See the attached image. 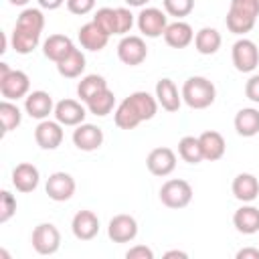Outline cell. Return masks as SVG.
<instances>
[{
  "mask_svg": "<svg viewBox=\"0 0 259 259\" xmlns=\"http://www.w3.org/2000/svg\"><path fill=\"white\" fill-rule=\"evenodd\" d=\"M158 111V99L156 95H150L148 91H134L125 99L119 101V105L113 111V121L119 130H136L142 121H148Z\"/></svg>",
  "mask_w": 259,
  "mask_h": 259,
  "instance_id": "1",
  "label": "cell"
},
{
  "mask_svg": "<svg viewBox=\"0 0 259 259\" xmlns=\"http://www.w3.org/2000/svg\"><path fill=\"white\" fill-rule=\"evenodd\" d=\"M182 101L190 107V109H206L214 103L217 99V87L210 79L194 75L188 77L182 85Z\"/></svg>",
  "mask_w": 259,
  "mask_h": 259,
  "instance_id": "2",
  "label": "cell"
},
{
  "mask_svg": "<svg viewBox=\"0 0 259 259\" xmlns=\"http://www.w3.org/2000/svg\"><path fill=\"white\" fill-rule=\"evenodd\" d=\"M259 16V0H231L227 12V28L233 34H247L253 30Z\"/></svg>",
  "mask_w": 259,
  "mask_h": 259,
  "instance_id": "3",
  "label": "cell"
},
{
  "mask_svg": "<svg viewBox=\"0 0 259 259\" xmlns=\"http://www.w3.org/2000/svg\"><path fill=\"white\" fill-rule=\"evenodd\" d=\"M0 93L4 99L16 101L30 93V79L20 69H10L8 63H0Z\"/></svg>",
  "mask_w": 259,
  "mask_h": 259,
  "instance_id": "4",
  "label": "cell"
},
{
  "mask_svg": "<svg viewBox=\"0 0 259 259\" xmlns=\"http://www.w3.org/2000/svg\"><path fill=\"white\" fill-rule=\"evenodd\" d=\"M192 200V186L182 178L166 180L160 188V202L168 208H184Z\"/></svg>",
  "mask_w": 259,
  "mask_h": 259,
  "instance_id": "5",
  "label": "cell"
},
{
  "mask_svg": "<svg viewBox=\"0 0 259 259\" xmlns=\"http://www.w3.org/2000/svg\"><path fill=\"white\" fill-rule=\"evenodd\" d=\"M30 243L38 255H53L61 247V233L53 223H40L34 227Z\"/></svg>",
  "mask_w": 259,
  "mask_h": 259,
  "instance_id": "6",
  "label": "cell"
},
{
  "mask_svg": "<svg viewBox=\"0 0 259 259\" xmlns=\"http://www.w3.org/2000/svg\"><path fill=\"white\" fill-rule=\"evenodd\" d=\"M233 65L239 73H253L259 65V49L251 38H239L233 45Z\"/></svg>",
  "mask_w": 259,
  "mask_h": 259,
  "instance_id": "7",
  "label": "cell"
},
{
  "mask_svg": "<svg viewBox=\"0 0 259 259\" xmlns=\"http://www.w3.org/2000/svg\"><path fill=\"white\" fill-rule=\"evenodd\" d=\"M138 28L144 36L148 38H158L164 34L166 26H168V18H166V12L160 10V8H154V6H148V8H142L140 14H138Z\"/></svg>",
  "mask_w": 259,
  "mask_h": 259,
  "instance_id": "8",
  "label": "cell"
},
{
  "mask_svg": "<svg viewBox=\"0 0 259 259\" xmlns=\"http://www.w3.org/2000/svg\"><path fill=\"white\" fill-rule=\"evenodd\" d=\"M117 57L123 65H130V67H136V65H142L148 57V47L144 42L142 36L138 34H125L119 45H117Z\"/></svg>",
  "mask_w": 259,
  "mask_h": 259,
  "instance_id": "9",
  "label": "cell"
},
{
  "mask_svg": "<svg viewBox=\"0 0 259 259\" xmlns=\"http://www.w3.org/2000/svg\"><path fill=\"white\" fill-rule=\"evenodd\" d=\"M75 188H77L75 178L69 172H53L47 178V184H45V190H47L49 198L55 200V202L69 200L75 194Z\"/></svg>",
  "mask_w": 259,
  "mask_h": 259,
  "instance_id": "10",
  "label": "cell"
},
{
  "mask_svg": "<svg viewBox=\"0 0 259 259\" xmlns=\"http://www.w3.org/2000/svg\"><path fill=\"white\" fill-rule=\"evenodd\" d=\"M73 144L81 152H95L103 144V130L93 123H79L73 130Z\"/></svg>",
  "mask_w": 259,
  "mask_h": 259,
  "instance_id": "11",
  "label": "cell"
},
{
  "mask_svg": "<svg viewBox=\"0 0 259 259\" xmlns=\"http://www.w3.org/2000/svg\"><path fill=\"white\" fill-rule=\"evenodd\" d=\"M138 235V221L132 214H115L107 225V237L113 243H130Z\"/></svg>",
  "mask_w": 259,
  "mask_h": 259,
  "instance_id": "12",
  "label": "cell"
},
{
  "mask_svg": "<svg viewBox=\"0 0 259 259\" xmlns=\"http://www.w3.org/2000/svg\"><path fill=\"white\" fill-rule=\"evenodd\" d=\"M146 166L154 176H168L176 168V154L172 148L166 146L154 148L146 158Z\"/></svg>",
  "mask_w": 259,
  "mask_h": 259,
  "instance_id": "13",
  "label": "cell"
},
{
  "mask_svg": "<svg viewBox=\"0 0 259 259\" xmlns=\"http://www.w3.org/2000/svg\"><path fill=\"white\" fill-rule=\"evenodd\" d=\"M53 115H55V119L61 125H73V127H77L79 123L85 121L87 109L77 99H61L59 103H55Z\"/></svg>",
  "mask_w": 259,
  "mask_h": 259,
  "instance_id": "14",
  "label": "cell"
},
{
  "mask_svg": "<svg viewBox=\"0 0 259 259\" xmlns=\"http://www.w3.org/2000/svg\"><path fill=\"white\" fill-rule=\"evenodd\" d=\"M34 142L42 150H57L63 142V125L57 119H42L34 127Z\"/></svg>",
  "mask_w": 259,
  "mask_h": 259,
  "instance_id": "15",
  "label": "cell"
},
{
  "mask_svg": "<svg viewBox=\"0 0 259 259\" xmlns=\"http://www.w3.org/2000/svg\"><path fill=\"white\" fill-rule=\"evenodd\" d=\"M24 111H26L30 117L38 119V121L47 119V117L55 111V103H53L51 93H47V91H42V89L30 91V93L24 97Z\"/></svg>",
  "mask_w": 259,
  "mask_h": 259,
  "instance_id": "16",
  "label": "cell"
},
{
  "mask_svg": "<svg viewBox=\"0 0 259 259\" xmlns=\"http://www.w3.org/2000/svg\"><path fill=\"white\" fill-rule=\"evenodd\" d=\"M40 182V172L34 164L30 162H22L16 164L12 170V186L18 192H32Z\"/></svg>",
  "mask_w": 259,
  "mask_h": 259,
  "instance_id": "17",
  "label": "cell"
},
{
  "mask_svg": "<svg viewBox=\"0 0 259 259\" xmlns=\"http://www.w3.org/2000/svg\"><path fill=\"white\" fill-rule=\"evenodd\" d=\"M71 231L79 241H91L99 233V219L93 210H79L71 221Z\"/></svg>",
  "mask_w": 259,
  "mask_h": 259,
  "instance_id": "18",
  "label": "cell"
},
{
  "mask_svg": "<svg viewBox=\"0 0 259 259\" xmlns=\"http://www.w3.org/2000/svg\"><path fill=\"white\" fill-rule=\"evenodd\" d=\"M231 190H233V196L237 200H241V202H253L259 196V180L251 172H241V174H237L233 178Z\"/></svg>",
  "mask_w": 259,
  "mask_h": 259,
  "instance_id": "19",
  "label": "cell"
},
{
  "mask_svg": "<svg viewBox=\"0 0 259 259\" xmlns=\"http://www.w3.org/2000/svg\"><path fill=\"white\" fill-rule=\"evenodd\" d=\"M156 99H158V105H162V109H166L170 113L178 111L182 105V93H178V87L168 77H164L156 83Z\"/></svg>",
  "mask_w": 259,
  "mask_h": 259,
  "instance_id": "20",
  "label": "cell"
},
{
  "mask_svg": "<svg viewBox=\"0 0 259 259\" xmlns=\"http://www.w3.org/2000/svg\"><path fill=\"white\" fill-rule=\"evenodd\" d=\"M164 40L168 47L172 49H186L192 40H194V30L188 22L184 20H176V22H170L164 30Z\"/></svg>",
  "mask_w": 259,
  "mask_h": 259,
  "instance_id": "21",
  "label": "cell"
},
{
  "mask_svg": "<svg viewBox=\"0 0 259 259\" xmlns=\"http://www.w3.org/2000/svg\"><path fill=\"white\" fill-rule=\"evenodd\" d=\"M198 142H200V150H202V158L208 160V162H217L225 156V150H227V144H225V138L223 134L214 132V130H206L198 136Z\"/></svg>",
  "mask_w": 259,
  "mask_h": 259,
  "instance_id": "22",
  "label": "cell"
},
{
  "mask_svg": "<svg viewBox=\"0 0 259 259\" xmlns=\"http://www.w3.org/2000/svg\"><path fill=\"white\" fill-rule=\"evenodd\" d=\"M233 225L243 235H255L259 233V208L253 204H243L233 214Z\"/></svg>",
  "mask_w": 259,
  "mask_h": 259,
  "instance_id": "23",
  "label": "cell"
},
{
  "mask_svg": "<svg viewBox=\"0 0 259 259\" xmlns=\"http://www.w3.org/2000/svg\"><path fill=\"white\" fill-rule=\"evenodd\" d=\"M79 42H81V47L83 49H87V51H93V53H97V51H103L105 49V45H107V40H109V36L91 20V22H87V24H83L81 28H79Z\"/></svg>",
  "mask_w": 259,
  "mask_h": 259,
  "instance_id": "24",
  "label": "cell"
},
{
  "mask_svg": "<svg viewBox=\"0 0 259 259\" xmlns=\"http://www.w3.org/2000/svg\"><path fill=\"white\" fill-rule=\"evenodd\" d=\"M73 49H75L73 40H71L69 36H65V34H51V36L42 42V53H45V57H47L49 61H53V63H59L61 59H65Z\"/></svg>",
  "mask_w": 259,
  "mask_h": 259,
  "instance_id": "25",
  "label": "cell"
},
{
  "mask_svg": "<svg viewBox=\"0 0 259 259\" xmlns=\"http://www.w3.org/2000/svg\"><path fill=\"white\" fill-rule=\"evenodd\" d=\"M235 130L243 138H253L259 134V109L255 107H243L235 115Z\"/></svg>",
  "mask_w": 259,
  "mask_h": 259,
  "instance_id": "26",
  "label": "cell"
},
{
  "mask_svg": "<svg viewBox=\"0 0 259 259\" xmlns=\"http://www.w3.org/2000/svg\"><path fill=\"white\" fill-rule=\"evenodd\" d=\"M221 42H223L221 32L212 26H204L194 34V49L200 55H214L221 49Z\"/></svg>",
  "mask_w": 259,
  "mask_h": 259,
  "instance_id": "27",
  "label": "cell"
},
{
  "mask_svg": "<svg viewBox=\"0 0 259 259\" xmlns=\"http://www.w3.org/2000/svg\"><path fill=\"white\" fill-rule=\"evenodd\" d=\"M40 42V32H32V30H24L14 26L12 34H10V45L18 55H28L32 53Z\"/></svg>",
  "mask_w": 259,
  "mask_h": 259,
  "instance_id": "28",
  "label": "cell"
},
{
  "mask_svg": "<svg viewBox=\"0 0 259 259\" xmlns=\"http://www.w3.org/2000/svg\"><path fill=\"white\" fill-rule=\"evenodd\" d=\"M57 71L59 75L67 77V79H75L85 71V55L79 49H73L65 59H61L57 63Z\"/></svg>",
  "mask_w": 259,
  "mask_h": 259,
  "instance_id": "29",
  "label": "cell"
},
{
  "mask_svg": "<svg viewBox=\"0 0 259 259\" xmlns=\"http://www.w3.org/2000/svg\"><path fill=\"white\" fill-rule=\"evenodd\" d=\"M85 105H87V109H89L93 115L105 117V115L111 113V109L115 107V95H113V91L107 87V89L99 91L97 95H93Z\"/></svg>",
  "mask_w": 259,
  "mask_h": 259,
  "instance_id": "30",
  "label": "cell"
},
{
  "mask_svg": "<svg viewBox=\"0 0 259 259\" xmlns=\"http://www.w3.org/2000/svg\"><path fill=\"white\" fill-rule=\"evenodd\" d=\"M103 89H107L105 77L93 73V75H85V77L79 81V85H77V95H79V99H81L83 103H87L93 95H97V93L103 91Z\"/></svg>",
  "mask_w": 259,
  "mask_h": 259,
  "instance_id": "31",
  "label": "cell"
},
{
  "mask_svg": "<svg viewBox=\"0 0 259 259\" xmlns=\"http://www.w3.org/2000/svg\"><path fill=\"white\" fill-rule=\"evenodd\" d=\"M0 121H2V132L8 134L12 130H16L22 121V111L18 109L16 103H12L10 99H4L0 103Z\"/></svg>",
  "mask_w": 259,
  "mask_h": 259,
  "instance_id": "32",
  "label": "cell"
},
{
  "mask_svg": "<svg viewBox=\"0 0 259 259\" xmlns=\"http://www.w3.org/2000/svg\"><path fill=\"white\" fill-rule=\"evenodd\" d=\"M14 26L24 28V30H32V32H42V28H45L42 10H40V8H24V10L18 14Z\"/></svg>",
  "mask_w": 259,
  "mask_h": 259,
  "instance_id": "33",
  "label": "cell"
},
{
  "mask_svg": "<svg viewBox=\"0 0 259 259\" xmlns=\"http://www.w3.org/2000/svg\"><path fill=\"white\" fill-rule=\"evenodd\" d=\"M178 156L188 162V164H198L202 162V150H200V142L198 138L194 136H184L180 142H178Z\"/></svg>",
  "mask_w": 259,
  "mask_h": 259,
  "instance_id": "34",
  "label": "cell"
},
{
  "mask_svg": "<svg viewBox=\"0 0 259 259\" xmlns=\"http://www.w3.org/2000/svg\"><path fill=\"white\" fill-rule=\"evenodd\" d=\"M93 22L107 34H117V10L115 8H109V6H103L99 8L95 14H93Z\"/></svg>",
  "mask_w": 259,
  "mask_h": 259,
  "instance_id": "35",
  "label": "cell"
},
{
  "mask_svg": "<svg viewBox=\"0 0 259 259\" xmlns=\"http://www.w3.org/2000/svg\"><path fill=\"white\" fill-rule=\"evenodd\" d=\"M162 4H164V12L176 16L178 20L194 10V0H162Z\"/></svg>",
  "mask_w": 259,
  "mask_h": 259,
  "instance_id": "36",
  "label": "cell"
},
{
  "mask_svg": "<svg viewBox=\"0 0 259 259\" xmlns=\"http://www.w3.org/2000/svg\"><path fill=\"white\" fill-rule=\"evenodd\" d=\"M16 212V198L8 190L0 192V223H8Z\"/></svg>",
  "mask_w": 259,
  "mask_h": 259,
  "instance_id": "37",
  "label": "cell"
},
{
  "mask_svg": "<svg viewBox=\"0 0 259 259\" xmlns=\"http://www.w3.org/2000/svg\"><path fill=\"white\" fill-rule=\"evenodd\" d=\"M117 10V34L125 36L134 26V14L130 8H115Z\"/></svg>",
  "mask_w": 259,
  "mask_h": 259,
  "instance_id": "38",
  "label": "cell"
},
{
  "mask_svg": "<svg viewBox=\"0 0 259 259\" xmlns=\"http://www.w3.org/2000/svg\"><path fill=\"white\" fill-rule=\"evenodd\" d=\"M93 8H95V0H67V10L77 16L89 14Z\"/></svg>",
  "mask_w": 259,
  "mask_h": 259,
  "instance_id": "39",
  "label": "cell"
},
{
  "mask_svg": "<svg viewBox=\"0 0 259 259\" xmlns=\"http://www.w3.org/2000/svg\"><path fill=\"white\" fill-rule=\"evenodd\" d=\"M245 95L253 103H259V73L257 75H251L247 79V83H245Z\"/></svg>",
  "mask_w": 259,
  "mask_h": 259,
  "instance_id": "40",
  "label": "cell"
},
{
  "mask_svg": "<svg viewBox=\"0 0 259 259\" xmlns=\"http://www.w3.org/2000/svg\"><path fill=\"white\" fill-rule=\"evenodd\" d=\"M125 257L127 259H154V251L146 245H136V247L127 249Z\"/></svg>",
  "mask_w": 259,
  "mask_h": 259,
  "instance_id": "41",
  "label": "cell"
},
{
  "mask_svg": "<svg viewBox=\"0 0 259 259\" xmlns=\"http://www.w3.org/2000/svg\"><path fill=\"white\" fill-rule=\"evenodd\" d=\"M237 259H259V249L257 247H243L237 251Z\"/></svg>",
  "mask_w": 259,
  "mask_h": 259,
  "instance_id": "42",
  "label": "cell"
},
{
  "mask_svg": "<svg viewBox=\"0 0 259 259\" xmlns=\"http://www.w3.org/2000/svg\"><path fill=\"white\" fill-rule=\"evenodd\" d=\"M36 2H38V6L45 8V10H57V8H61L67 0H36Z\"/></svg>",
  "mask_w": 259,
  "mask_h": 259,
  "instance_id": "43",
  "label": "cell"
},
{
  "mask_svg": "<svg viewBox=\"0 0 259 259\" xmlns=\"http://www.w3.org/2000/svg\"><path fill=\"white\" fill-rule=\"evenodd\" d=\"M164 257H166V259H170V257H180V259H186L188 255H186L184 251H176V249H174V251H168V253H164Z\"/></svg>",
  "mask_w": 259,
  "mask_h": 259,
  "instance_id": "44",
  "label": "cell"
},
{
  "mask_svg": "<svg viewBox=\"0 0 259 259\" xmlns=\"http://www.w3.org/2000/svg\"><path fill=\"white\" fill-rule=\"evenodd\" d=\"M148 2H150V0H125L127 6H136V8H144Z\"/></svg>",
  "mask_w": 259,
  "mask_h": 259,
  "instance_id": "45",
  "label": "cell"
},
{
  "mask_svg": "<svg viewBox=\"0 0 259 259\" xmlns=\"http://www.w3.org/2000/svg\"><path fill=\"white\" fill-rule=\"evenodd\" d=\"M8 2H10L12 6H26L30 0H8Z\"/></svg>",
  "mask_w": 259,
  "mask_h": 259,
  "instance_id": "46",
  "label": "cell"
}]
</instances>
